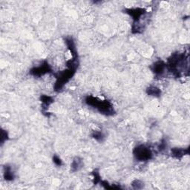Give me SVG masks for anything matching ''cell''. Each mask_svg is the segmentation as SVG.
<instances>
[{
  "label": "cell",
  "instance_id": "1",
  "mask_svg": "<svg viewBox=\"0 0 190 190\" xmlns=\"http://www.w3.org/2000/svg\"><path fill=\"white\" fill-rule=\"evenodd\" d=\"M86 103L91 106H94V108H98L101 113L106 114H112L114 109L109 102L107 101L99 100L98 98L94 97H88L86 99Z\"/></svg>",
  "mask_w": 190,
  "mask_h": 190
},
{
  "label": "cell",
  "instance_id": "2",
  "mask_svg": "<svg viewBox=\"0 0 190 190\" xmlns=\"http://www.w3.org/2000/svg\"><path fill=\"white\" fill-rule=\"evenodd\" d=\"M134 156L138 161H147L152 157V152L149 148L145 145H139L134 149Z\"/></svg>",
  "mask_w": 190,
  "mask_h": 190
},
{
  "label": "cell",
  "instance_id": "3",
  "mask_svg": "<svg viewBox=\"0 0 190 190\" xmlns=\"http://www.w3.org/2000/svg\"><path fill=\"white\" fill-rule=\"evenodd\" d=\"M167 68V65L163 61H157L152 65V71L157 76H161L165 73L166 69Z\"/></svg>",
  "mask_w": 190,
  "mask_h": 190
},
{
  "label": "cell",
  "instance_id": "4",
  "mask_svg": "<svg viewBox=\"0 0 190 190\" xmlns=\"http://www.w3.org/2000/svg\"><path fill=\"white\" fill-rule=\"evenodd\" d=\"M49 66L48 65H40L39 67H37V68H33V70L31 71L33 75H37V76H40L45 74L46 72H48L49 70Z\"/></svg>",
  "mask_w": 190,
  "mask_h": 190
},
{
  "label": "cell",
  "instance_id": "5",
  "mask_svg": "<svg viewBox=\"0 0 190 190\" xmlns=\"http://www.w3.org/2000/svg\"><path fill=\"white\" fill-rule=\"evenodd\" d=\"M4 178H5V181H13L14 179V174H13L11 166L7 165L4 167Z\"/></svg>",
  "mask_w": 190,
  "mask_h": 190
},
{
  "label": "cell",
  "instance_id": "6",
  "mask_svg": "<svg viewBox=\"0 0 190 190\" xmlns=\"http://www.w3.org/2000/svg\"><path fill=\"white\" fill-rule=\"evenodd\" d=\"M82 160L80 159L79 158H74L71 165V170H72V172L78 171V170L80 169L81 167H82Z\"/></svg>",
  "mask_w": 190,
  "mask_h": 190
},
{
  "label": "cell",
  "instance_id": "7",
  "mask_svg": "<svg viewBox=\"0 0 190 190\" xmlns=\"http://www.w3.org/2000/svg\"><path fill=\"white\" fill-rule=\"evenodd\" d=\"M146 92H147L148 95H151V96L154 97H159L160 94H161L160 88H158L156 86H149L146 89Z\"/></svg>",
  "mask_w": 190,
  "mask_h": 190
},
{
  "label": "cell",
  "instance_id": "8",
  "mask_svg": "<svg viewBox=\"0 0 190 190\" xmlns=\"http://www.w3.org/2000/svg\"><path fill=\"white\" fill-rule=\"evenodd\" d=\"M184 154H185V150L183 149H181V148H173V149H172V156L177 158L183 157Z\"/></svg>",
  "mask_w": 190,
  "mask_h": 190
},
{
  "label": "cell",
  "instance_id": "9",
  "mask_svg": "<svg viewBox=\"0 0 190 190\" xmlns=\"http://www.w3.org/2000/svg\"><path fill=\"white\" fill-rule=\"evenodd\" d=\"M92 138H94L96 140H98V141H102L105 136L103 133L102 132H100V131H94L92 134Z\"/></svg>",
  "mask_w": 190,
  "mask_h": 190
},
{
  "label": "cell",
  "instance_id": "10",
  "mask_svg": "<svg viewBox=\"0 0 190 190\" xmlns=\"http://www.w3.org/2000/svg\"><path fill=\"white\" fill-rule=\"evenodd\" d=\"M132 187L134 189H141L144 187V183L140 180H134L132 183Z\"/></svg>",
  "mask_w": 190,
  "mask_h": 190
},
{
  "label": "cell",
  "instance_id": "11",
  "mask_svg": "<svg viewBox=\"0 0 190 190\" xmlns=\"http://www.w3.org/2000/svg\"><path fill=\"white\" fill-rule=\"evenodd\" d=\"M53 161L57 166L62 165V160H61V159L59 157H57V156H54V157H53Z\"/></svg>",
  "mask_w": 190,
  "mask_h": 190
}]
</instances>
